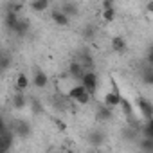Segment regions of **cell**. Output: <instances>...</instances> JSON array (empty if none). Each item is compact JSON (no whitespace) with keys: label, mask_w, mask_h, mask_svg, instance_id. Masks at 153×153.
Wrapping results in <instances>:
<instances>
[{"label":"cell","mask_w":153,"mask_h":153,"mask_svg":"<svg viewBox=\"0 0 153 153\" xmlns=\"http://www.w3.org/2000/svg\"><path fill=\"white\" fill-rule=\"evenodd\" d=\"M121 101H123V96H121V90L117 87V83L112 79V90L105 94V105H108L110 108H119L121 106Z\"/></svg>","instance_id":"obj_1"},{"label":"cell","mask_w":153,"mask_h":153,"mask_svg":"<svg viewBox=\"0 0 153 153\" xmlns=\"http://www.w3.org/2000/svg\"><path fill=\"white\" fill-rule=\"evenodd\" d=\"M54 124H56V128H58L59 131H65V130H67V124H65L61 119H56V121H54Z\"/></svg>","instance_id":"obj_25"},{"label":"cell","mask_w":153,"mask_h":153,"mask_svg":"<svg viewBox=\"0 0 153 153\" xmlns=\"http://www.w3.org/2000/svg\"><path fill=\"white\" fill-rule=\"evenodd\" d=\"M90 140H92V142H103V133H101V131L92 133V135H90Z\"/></svg>","instance_id":"obj_23"},{"label":"cell","mask_w":153,"mask_h":153,"mask_svg":"<svg viewBox=\"0 0 153 153\" xmlns=\"http://www.w3.org/2000/svg\"><path fill=\"white\" fill-rule=\"evenodd\" d=\"M81 83L87 87V90L94 96L96 92H97V85H99V81H97V74L92 70V68H88V70H85V74H83V78H81Z\"/></svg>","instance_id":"obj_2"},{"label":"cell","mask_w":153,"mask_h":153,"mask_svg":"<svg viewBox=\"0 0 153 153\" xmlns=\"http://www.w3.org/2000/svg\"><path fill=\"white\" fill-rule=\"evenodd\" d=\"M121 110H123V114L126 115V119H133V106H131V103L128 101V99H124L123 97V101H121V106H119Z\"/></svg>","instance_id":"obj_16"},{"label":"cell","mask_w":153,"mask_h":153,"mask_svg":"<svg viewBox=\"0 0 153 153\" xmlns=\"http://www.w3.org/2000/svg\"><path fill=\"white\" fill-rule=\"evenodd\" d=\"M13 105H15V108L16 110H22L25 105H27V99H25V96H24V92H16L15 94V97H13Z\"/></svg>","instance_id":"obj_15"},{"label":"cell","mask_w":153,"mask_h":153,"mask_svg":"<svg viewBox=\"0 0 153 153\" xmlns=\"http://www.w3.org/2000/svg\"><path fill=\"white\" fill-rule=\"evenodd\" d=\"M22 9V4L20 2H9V6H7V11H15V13H18Z\"/></svg>","instance_id":"obj_22"},{"label":"cell","mask_w":153,"mask_h":153,"mask_svg":"<svg viewBox=\"0 0 153 153\" xmlns=\"http://www.w3.org/2000/svg\"><path fill=\"white\" fill-rule=\"evenodd\" d=\"M51 18H52V22H54L56 25H59V27L68 25V15H67V13H63L61 9H52Z\"/></svg>","instance_id":"obj_5"},{"label":"cell","mask_w":153,"mask_h":153,"mask_svg":"<svg viewBox=\"0 0 153 153\" xmlns=\"http://www.w3.org/2000/svg\"><path fill=\"white\" fill-rule=\"evenodd\" d=\"M47 83H49V76H47L43 70L36 68V70H34V76H33V85H34L36 88H45Z\"/></svg>","instance_id":"obj_4"},{"label":"cell","mask_w":153,"mask_h":153,"mask_svg":"<svg viewBox=\"0 0 153 153\" xmlns=\"http://www.w3.org/2000/svg\"><path fill=\"white\" fill-rule=\"evenodd\" d=\"M101 7H103V9H108V7H115V0H103Z\"/></svg>","instance_id":"obj_24"},{"label":"cell","mask_w":153,"mask_h":153,"mask_svg":"<svg viewBox=\"0 0 153 153\" xmlns=\"http://www.w3.org/2000/svg\"><path fill=\"white\" fill-rule=\"evenodd\" d=\"M137 106H139L140 115H142L146 121L153 117V105H151L146 97H137Z\"/></svg>","instance_id":"obj_3"},{"label":"cell","mask_w":153,"mask_h":153,"mask_svg":"<svg viewBox=\"0 0 153 153\" xmlns=\"http://www.w3.org/2000/svg\"><path fill=\"white\" fill-rule=\"evenodd\" d=\"M112 49H114L115 52L123 54V52L126 51V42H124V38H123V36H114V38H112Z\"/></svg>","instance_id":"obj_13"},{"label":"cell","mask_w":153,"mask_h":153,"mask_svg":"<svg viewBox=\"0 0 153 153\" xmlns=\"http://www.w3.org/2000/svg\"><path fill=\"white\" fill-rule=\"evenodd\" d=\"M13 131L18 137H27L31 133V128H29V124H25L22 121H16V123H13Z\"/></svg>","instance_id":"obj_8"},{"label":"cell","mask_w":153,"mask_h":153,"mask_svg":"<svg viewBox=\"0 0 153 153\" xmlns=\"http://www.w3.org/2000/svg\"><path fill=\"white\" fill-rule=\"evenodd\" d=\"M27 31H29V20H20V22L16 24V27L13 29V33H15L16 36H25Z\"/></svg>","instance_id":"obj_14"},{"label":"cell","mask_w":153,"mask_h":153,"mask_svg":"<svg viewBox=\"0 0 153 153\" xmlns=\"http://www.w3.org/2000/svg\"><path fill=\"white\" fill-rule=\"evenodd\" d=\"M15 87H16V90H20V92H24V90H27V88H29V78H27V74L20 72V74L16 76Z\"/></svg>","instance_id":"obj_10"},{"label":"cell","mask_w":153,"mask_h":153,"mask_svg":"<svg viewBox=\"0 0 153 153\" xmlns=\"http://www.w3.org/2000/svg\"><path fill=\"white\" fill-rule=\"evenodd\" d=\"M63 13H67L68 16L72 15V16H76V15H78V6H76V4H70V2H67V4H63L61 7H59Z\"/></svg>","instance_id":"obj_18"},{"label":"cell","mask_w":153,"mask_h":153,"mask_svg":"<svg viewBox=\"0 0 153 153\" xmlns=\"http://www.w3.org/2000/svg\"><path fill=\"white\" fill-rule=\"evenodd\" d=\"M83 33H85V36H87V38H92V36H94V29H92L90 25H88V27H85V31H83Z\"/></svg>","instance_id":"obj_26"},{"label":"cell","mask_w":153,"mask_h":153,"mask_svg":"<svg viewBox=\"0 0 153 153\" xmlns=\"http://www.w3.org/2000/svg\"><path fill=\"white\" fill-rule=\"evenodd\" d=\"M85 92H88V90H87V87H85V85H83V83H81V81H79V83H78V85H74V87H72V88H70V90H68V97H70V99H74V101H76V99H78V97H79V96H83V94H85Z\"/></svg>","instance_id":"obj_9"},{"label":"cell","mask_w":153,"mask_h":153,"mask_svg":"<svg viewBox=\"0 0 153 153\" xmlns=\"http://www.w3.org/2000/svg\"><path fill=\"white\" fill-rule=\"evenodd\" d=\"M148 61L153 65V45L149 47V51H148Z\"/></svg>","instance_id":"obj_27"},{"label":"cell","mask_w":153,"mask_h":153,"mask_svg":"<svg viewBox=\"0 0 153 153\" xmlns=\"http://www.w3.org/2000/svg\"><path fill=\"white\" fill-rule=\"evenodd\" d=\"M146 11H148V13H151V15H153V0H149V2H148V4H146Z\"/></svg>","instance_id":"obj_28"},{"label":"cell","mask_w":153,"mask_h":153,"mask_svg":"<svg viewBox=\"0 0 153 153\" xmlns=\"http://www.w3.org/2000/svg\"><path fill=\"white\" fill-rule=\"evenodd\" d=\"M146 123H149V124H151V126H153V117H151V119H148V121H146Z\"/></svg>","instance_id":"obj_29"},{"label":"cell","mask_w":153,"mask_h":153,"mask_svg":"<svg viewBox=\"0 0 153 153\" xmlns=\"http://www.w3.org/2000/svg\"><path fill=\"white\" fill-rule=\"evenodd\" d=\"M18 22H20V18H18V15H16L15 11H7V13H6V27H7L9 31H13Z\"/></svg>","instance_id":"obj_12"},{"label":"cell","mask_w":153,"mask_h":153,"mask_svg":"<svg viewBox=\"0 0 153 153\" xmlns=\"http://www.w3.org/2000/svg\"><path fill=\"white\" fill-rule=\"evenodd\" d=\"M11 65V58L7 54H2V63H0V67H2V70H7Z\"/></svg>","instance_id":"obj_21"},{"label":"cell","mask_w":153,"mask_h":153,"mask_svg":"<svg viewBox=\"0 0 153 153\" xmlns=\"http://www.w3.org/2000/svg\"><path fill=\"white\" fill-rule=\"evenodd\" d=\"M51 6V0H33L31 2V9L34 13H43L45 9H49Z\"/></svg>","instance_id":"obj_11"},{"label":"cell","mask_w":153,"mask_h":153,"mask_svg":"<svg viewBox=\"0 0 153 153\" xmlns=\"http://www.w3.org/2000/svg\"><path fill=\"white\" fill-rule=\"evenodd\" d=\"M142 81L146 85H153V67L144 68V72H142Z\"/></svg>","instance_id":"obj_19"},{"label":"cell","mask_w":153,"mask_h":153,"mask_svg":"<svg viewBox=\"0 0 153 153\" xmlns=\"http://www.w3.org/2000/svg\"><path fill=\"white\" fill-rule=\"evenodd\" d=\"M90 99H92V94H90V92H85L83 96H79L76 101H78V105H88V103H90Z\"/></svg>","instance_id":"obj_20"},{"label":"cell","mask_w":153,"mask_h":153,"mask_svg":"<svg viewBox=\"0 0 153 153\" xmlns=\"http://www.w3.org/2000/svg\"><path fill=\"white\" fill-rule=\"evenodd\" d=\"M85 70H87V68H85L81 63H78V61L70 63V67H68V74L72 76V79H79V81H81V78H83Z\"/></svg>","instance_id":"obj_6"},{"label":"cell","mask_w":153,"mask_h":153,"mask_svg":"<svg viewBox=\"0 0 153 153\" xmlns=\"http://www.w3.org/2000/svg\"><path fill=\"white\" fill-rule=\"evenodd\" d=\"M101 18H103L105 22H114V20H115V7L103 9V11H101Z\"/></svg>","instance_id":"obj_17"},{"label":"cell","mask_w":153,"mask_h":153,"mask_svg":"<svg viewBox=\"0 0 153 153\" xmlns=\"http://www.w3.org/2000/svg\"><path fill=\"white\" fill-rule=\"evenodd\" d=\"M112 115H114V108H110L108 105L99 106V108H97V112H96V117H97V121H101V123L110 121V119H112Z\"/></svg>","instance_id":"obj_7"}]
</instances>
